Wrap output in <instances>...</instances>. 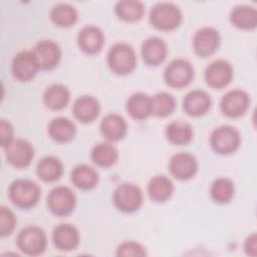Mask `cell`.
<instances>
[{"mask_svg":"<svg viewBox=\"0 0 257 257\" xmlns=\"http://www.w3.org/2000/svg\"><path fill=\"white\" fill-rule=\"evenodd\" d=\"M149 20L156 29L171 31L180 26L183 14L181 9L172 2H159L152 7Z\"/></svg>","mask_w":257,"mask_h":257,"instance_id":"obj_1","label":"cell"},{"mask_svg":"<svg viewBox=\"0 0 257 257\" xmlns=\"http://www.w3.org/2000/svg\"><path fill=\"white\" fill-rule=\"evenodd\" d=\"M39 186L32 180L18 179L11 183L8 190L10 201L20 209L34 207L40 199Z\"/></svg>","mask_w":257,"mask_h":257,"instance_id":"obj_2","label":"cell"},{"mask_svg":"<svg viewBox=\"0 0 257 257\" xmlns=\"http://www.w3.org/2000/svg\"><path fill=\"white\" fill-rule=\"evenodd\" d=\"M106 60L110 70L118 75H125L134 71L138 61L133 46L124 42L112 45L107 52Z\"/></svg>","mask_w":257,"mask_h":257,"instance_id":"obj_3","label":"cell"},{"mask_svg":"<svg viewBox=\"0 0 257 257\" xmlns=\"http://www.w3.org/2000/svg\"><path fill=\"white\" fill-rule=\"evenodd\" d=\"M16 244L19 250L26 255H40L45 251L47 246L46 233L40 227L27 226L18 233Z\"/></svg>","mask_w":257,"mask_h":257,"instance_id":"obj_4","label":"cell"},{"mask_svg":"<svg viewBox=\"0 0 257 257\" xmlns=\"http://www.w3.org/2000/svg\"><path fill=\"white\" fill-rule=\"evenodd\" d=\"M47 206L53 215L65 217L73 212L76 206V196L69 187H54L47 196Z\"/></svg>","mask_w":257,"mask_h":257,"instance_id":"obj_5","label":"cell"},{"mask_svg":"<svg viewBox=\"0 0 257 257\" xmlns=\"http://www.w3.org/2000/svg\"><path fill=\"white\" fill-rule=\"evenodd\" d=\"M241 144L239 132L231 125L216 127L210 137L212 149L220 155H229L236 152Z\"/></svg>","mask_w":257,"mask_h":257,"instance_id":"obj_6","label":"cell"},{"mask_svg":"<svg viewBox=\"0 0 257 257\" xmlns=\"http://www.w3.org/2000/svg\"><path fill=\"white\" fill-rule=\"evenodd\" d=\"M194 67L183 58L172 60L164 71L166 83L173 88H183L188 86L194 78Z\"/></svg>","mask_w":257,"mask_h":257,"instance_id":"obj_7","label":"cell"},{"mask_svg":"<svg viewBox=\"0 0 257 257\" xmlns=\"http://www.w3.org/2000/svg\"><path fill=\"white\" fill-rule=\"evenodd\" d=\"M114 206L121 212L133 213L139 210L143 204V192L135 184L123 183L113 192Z\"/></svg>","mask_w":257,"mask_h":257,"instance_id":"obj_8","label":"cell"},{"mask_svg":"<svg viewBox=\"0 0 257 257\" xmlns=\"http://www.w3.org/2000/svg\"><path fill=\"white\" fill-rule=\"evenodd\" d=\"M250 97L248 93L242 89H232L226 92L220 101L222 112L232 118L242 116L248 109Z\"/></svg>","mask_w":257,"mask_h":257,"instance_id":"obj_9","label":"cell"},{"mask_svg":"<svg viewBox=\"0 0 257 257\" xmlns=\"http://www.w3.org/2000/svg\"><path fill=\"white\" fill-rule=\"evenodd\" d=\"M32 53L36 59L39 69H53L58 65L61 59V49L59 45L49 39L40 40L34 46Z\"/></svg>","mask_w":257,"mask_h":257,"instance_id":"obj_10","label":"cell"},{"mask_svg":"<svg viewBox=\"0 0 257 257\" xmlns=\"http://www.w3.org/2000/svg\"><path fill=\"white\" fill-rule=\"evenodd\" d=\"M221 42L220 33L213 27L205 26L197 30L193 38V48L200 57H208L215 53Z\"/></svg>","mask_w":257,"mask_h":257,"instance_id":"obj_11","label":"cell"},{"mask_svg":"<svg viewBox=\"0 0 257 257\" xmlns=\"http://www.w3.org/2000/svg\"><path fill=\"white\" fill-rule=\"evenodd\" d=\"M4 150L7 162L15 168L28 167L34 157L32 145L24 139H14Z\"/></svg>","mask_w":257,"mask_h":257,"instance_id":"obj_12","label":"cell"},{"mask_svg":"<svg viewBox=\"0 0 257 257\" xmlns=\"http://www.w3.org/2000/svg\"><path fill=\"white\" fill-rule=\"evenodd\" d=\"M204 76L209 86L220 89L226 87L231 82L233 78V67L228 61L217 59L206 67Z\"/></svg>","mask_w":257,"mask_h":257,"instance_id":"obj_13","label":"cell"},{"mask_svg":"<svg viewBox=\"0 0 257 257\" xmlns=\"http://www.w3.org/2000/svg\"><path fill=\"white\" fill-rule=\"evenodd\" d=\"M39 66L32 51L22 50L15 54L11 63L13 76L19 81L31 80L37 73Z\"/></svg>","mask_w":257,"mask_h":257,"instance_id":"obj_14","label":"cell"},{"mask_svg":"<svg viewBox=\"0 0 257 257\" xmlns=\"http://www.w3.org/2000/svg\"><path fill=\"white\" fill-rule=\"evenodd\" d=\"M169 170L178 180H190L198 171V161L190 153H177L170 159Z\"/></svg>","mask_w":257,"mask_h":257,"instance_id":"obj_15","label":"cell"},{"mask_svg":"<svg viewBox=\"0 0 257 257\" xmlns=\"http://www.w3.org/2000/svg\"><path fill=\"white\" fill-rule=\"evenodd\" d=\"M77 43L83 52L95 54L101 50L104 44V34L97 26L86 25L79 30Z\"/></svg>","mask_w":257,"mask_h":257,"instance_id":"obj_16","label":"cell"},{"mask_svg":"<svg viewBox=\"0 0 257 257\" xmlns=\"http://www.w3.org/2000/svg\"><path fill=\"white\" fill-rule=\"evenodd\" d=\"M54 246L60 251L74 250L80 241V235L75 226L68 223L57 225L52 232Z\"/></svg>","mask_w":257,"mask_h":257,"instance_id":"obj_17","label":"cell"},{"mask_svg":"<svg viewBox=\"0 0 257 257\" xmlns=\"http://www.w3.org/2000/svg\"><path fill=\"white\" fill-rule=\"evenodd\" d=\"M141 53L143 60L148 65L157 66L166 59L168 47L162 38L158 36H151L143 42Z\"/></svg>","mask_w":257,"mask_h":257,"instance_id":"obj_18","label":"cell"},{"mask_svg":"<svg viewBox=\"0 0 257 257\" xmlns=\"http://www.w3.org/2000/svg\"><path fill=\"white\" fill-rule=\"evenodd\" d=\"M212 105L210 94L203 89H194L186 94L183 107L191 116H201L209 111Z\"/></svg>","mask_w":257,"mask_h":257,"instance_id":"obj_19","label":"cell"},{"mask_svg":"<svg viewBox=\"0 0 257 257\" xmlns=\"http://www.w3.org/2000/svg\"><path fill=\"white\" fill-rule=\"evenodd\" d=\"M101 135L110 142L120 141L127 132V123L118 113H108L100 121Z\"/></svg>","mask_w":257,"mask_h":257,"instance_id":"obj_20","label":"cell"},{"mask_svg":"<svg viewBox=\"0 0 257 257\" xmlns=\"http://www.w3.org/2000/svg\"><path fill=\"white\" fill-rule=\"evenodd\" d=\"M99 111L100 104L92 95H81L73 102L72 112L75 118L81 122H91L98 116Z\"/></svg>","mask_w":257,"mask_h":257,"instance_id":"obj_21","label":"cell"},{"mask_svg":"<svg viewBox=\"0 0 257 257\" xmlns=\"http://www.w3.org/2000/svg\"><path fill=\"white\" fill-rule=\"evenodd\" d=\"M48 134L57 143H68L75 137L76 126L67 117H54L48 124Z\"/></svg>","mask_w":257,"mask_h":257,"instance_id":"obj_22","label":"cell"},{"mask_svg":"<svg viewBox=\"0 0 257 257\" xmlns=\"http://www.w3.org/2000/svg\"><path fill=\"white\" fill-rule=\"evenodd\" d=\"M70 100L69 89L60 83L49 85L43 93L44 104L52 110H60L66 107Z\"/></svg>","mask_w":257,"mask_h":257,"instance_id":"obj_23","label":"cell"},{"mask_svg":"<svg viewBox=\"0 0 257 257\" xmlns=\"http://www.w3.org/2000/svg\"><path fill=\"white\" fill-rule=\"evenodd\" d=\"M173 193L174 184L171 179L164 175L155 176L148 183V194L150 198L157 203L168 201Z\"/></svg>","mask_w":257,"mask_h":257,"instance_id":"obj_24","label":"cell"},{"mask_svg":"<svg viewBox=\"0 0 257 257\" xmlns=\"http://www.w3.org/2000/svg\"><path fill=\"white\" fill-rule=\"evenodd\" d=\"M126 110L135 119H146L152 115V98L144 92H136L128 97Z\"/></svg>","mask_w":257,"mask_h":257,"instance_id":"obj_25","label":"cell"},{"mask_svg":"<svg viewBox=\"0 0 257 257\" xmlns=\"http://www.w3.org/2000/svg\"><path fill=\"white\" fill-rule=\"evenodd\" d=\"M63 165L61 161L53 156L42 158L36 166V174L43 182H55L62 176Z\"/></svg>","mask_w":257,"mask_h":257,"instance_id":"obj_26","label":"cell"},{"mask_svg":"<svg viewBox=\"0 0 257 257\" xmlns=\"http://www.w3.org/2000/svg\"><path fill=\"white\" fill-rule=\"evenodd\" d=\"M71 182L80 190H91L97 185L98 174L92 167L86 164H79L71 172Z\"/></svg>","mask_w":257,"mask_h":257,"instance_id":"obj_27","label":"cell"},{"mask_svg":"<svg viewBox=\"0 0 257 257\" xmlns=\"http://www.w3.org/2000/svg\"><path fill=\"white\" fill-rule=\"evenodd\" d=\"M230 21L239 29H254L257 26V11L249 5H238L231 11Z\"/></svg>","mask_w":257,"mask_h":257,"instance_id":"obj_28","label":"cell"},{"mask_svg":"<svg viewBox=\"0 0 257 257\" xmlns=\"http://www.w3.org/2000/svg\"><path fill=\"white\" fill-rule=\"evenodd\" d=\"M92 162L101 168H109L113 166L118 159V152L116 148L110 143L96 144L90 154Z\"/></svg>","mask_w":257,"mask_h":257,"instance_id":"obj_29","label":"cell"},{"mask_svg":"<svg viewBox=\"0 0 257 257\" xmlns=\"http://www.w3.org/2000/svg\"><path fill=\"white\" fill-rule=\"evenodd\" d=\"M166 137L174 145H187L193 139V127L186 121L174 120L166 127Z\"/></svg>","mask_w":257,"mask_h":257,"instance_id":"obj_30","label":"cell"},{"mask_svg":"<svg viewBox=\"0 0 257 257\" xmlns=\"http://www.w3.org/2000/svg\"><path fill=\"white\" fill-rule=\"evenodd\" d=\"M50 19L59 27H69L77 21L78 13L75 7L68 3H57L50 11Z\"/></svg>","mask_w":257,"mask_h":257,"instance_id":"obj_31","label":"cell"},{"mask_svg":"<svg viewBox=\"0 0 257 257\" xmlns=\"http://www.w3.org/2000/svg\"><path fill=\"white\" fill-rule=\"evenodd\" d=\"M114 12L121 20L128 22L138 21L145 14V5L137 0H122L116 2Z\"/></svg>","mask_w":257,"mask_h":257,"instance_id":"obj_32","label":"cell"},{"mask_svg":"<svg viewBox=\"0 0 257 257\" xmlns=\"http://www.w3.org/2000/svg\"><path fill=\"white\" fill-rule=\"evenodd\" d=\"M234 191V184L230 179L218 178L212 183L210 194L216 203L226 204L233 198Z\"/></svg>","mask_w":257,"mask_h":257,"instance_id":"obj_33","label":"cell"},{"mask_svg":"<svg viewBox=\"0 0 257 257\" xmlns=\"http://www.w3.org/2000/svg\"><path fill=\"white\" fill-rule=\"evenodd\" d=\"M152 98V114L166 117L173 113L176 108L175 97L168 92H158Z\"/></svg>","mask_w":257,"mask_h":257,"instance_id":"obj_34","label":"cell"},{"mask_svg":"<svg viewBox=\"0 0 257 257\" xmlns=\"http://www.w3.org/2000/svg\"><path fill=\"white\" fill-rule=\"evenodd\" d=\"M16 217L14 213L7 207L0 208V235L7 237L12 234L16 225Z\"/></svg>","mask_w":257,"mask_h":257,"instance_id":"obj_35","label":"cell"},{"mask_svg":"<svg viewBox=\"0 0 257 257\" xmlns=\"http://www.w3.org/2000/svg\"><path fill=\"white\" fill-rule=\"evenodd\" d=\"M116 255L124 257H144L147 255V252L145 247L140 243L135 241H125L118 245Z\"/></svg>","mask_w":257,"mask_h":257,"instance_id":"obj_36","label":"cell"},{"mask_svg":"<svg viewBox=\"0 0 257 257\" xmlns=\"http://www.w3.org/2000/svg\"><path fill=\"white\" fill-rule=\"evenodd\" d=\"M14 136V131L12 124L6 120V119H1L0 121V143L2 148H6L13 140Z\"/></svg>","mask_w":257,"mask_h":257,"instance_id":"obj_37","label":"cell"},{"mask_svg":"<svg viewBox=\"0 0 257 257\" xmlns=\"http://www.w3.org/2000/svg\"><path fill=\"white\" fill-rule=\"evenodd\" d=\"M244 250L246 254L255 256L256 251H257V237L255 233H252L250 236L247 237L244 243Z\"/></svg>","mask_w":257,"mask_h":257,"instance_id":"obj_38","label":"cell"}]
</instances>
